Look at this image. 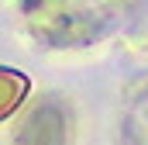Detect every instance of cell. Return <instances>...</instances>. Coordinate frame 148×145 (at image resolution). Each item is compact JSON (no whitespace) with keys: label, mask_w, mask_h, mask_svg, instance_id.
Instances as JSON below:
<instances>
[{"label":"cell","mask_w":148,"mask_h":145,"mask_svg":"<svg viewBox=\"0 0 148 145\" xmlns=\"http://www.w3.org/2000/svg\"><path fill=\"white\" fill-rule=\"evenodd\" d=\"M21 145H66V114L59 107H38L21 131Z\"/></svg>","instance_id":"obj_1"},{"label":"cell","mask_w":148,"mask_h":145,"mask_svg":"<svg viewBox=\"0 0 148 145\" xmlns=\"http://www.w3.org/2000/svg\"><path fill=\"white\" fill-rule=\"evenodd\" d=\"M24 93H28V79L21 72L0 69V121L7 114H14V107L24 100Z\"/></svg>","instance_id":"obj_2"}]
</instances>
